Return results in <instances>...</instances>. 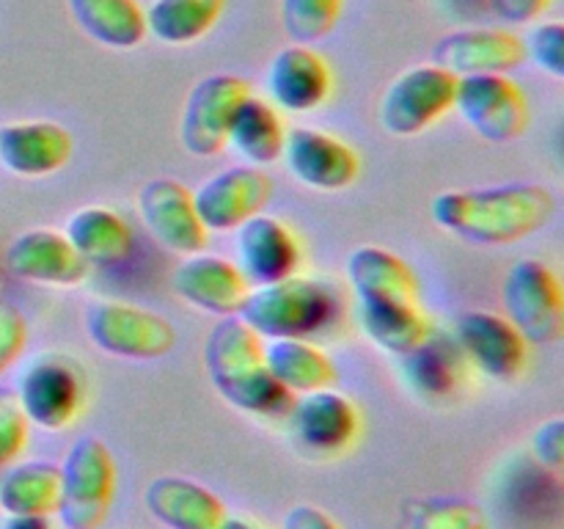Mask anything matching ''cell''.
<instances>
[{
	"label": "cell",
	"instance_id": "cell-20",
	"mask_svg": "<svg viewBox=\"0 0 564 529\" xmlns=\"http://www.w3.org/2000/svg\"><path fill=\"white\" fill-rule=\"evenodd\" d=\"M268 91L279 108L290 110V114H308L328 99V64L308 44H290L270 61Z\"/></svg>",
	"mask_w": 564,
	"mask_h": 529
},
{
	"label": "cell",
	"instance_id": "cell-38",
	"mask_svg": "<svg viewBox=\"0 0 564 529\" xmlns=\"http://www.w3.org/2000/svg\"><path fill=\"white\" fill-rule=\"evenodd\" d=\"M549 3L551 0H485L490 14L499 17L501 22H512V25L534 22L545 9H549Z\"/></svg>",
	"mask_w": 564,
	"mask_h": 529
},
{
	"label": "cell",
	"instance_id": "cell-21",
	"mask_svg": "<svg viewBox=\"0 0 564 529\" xmlns=\"http://www.w3.org/2000/svg\"><path fill=\"white\" fill-rule=\"evenodd\" d=\"M72 158V136L55 121H17L0 127V163L20 176H47Z\"/></svg>",
	"mask_w": 564,
	"mask_h": 529
},
{
	"label": "cell",
	"instance_id": "cell-40",
	"mask_svg": "<svg viewBox=\"0 0 564 529\" xmlns=\"http://www.w3.org/2000/svg\"><path fill=\"white\" fill-rule=\"evenodd\" d=\"M3 529H53L47 516H9Z\"/></svg>",
	"mask_w": 564,
	"mask_h": 529
},
{
	"label": "cell",
	"instance_id": "cell-8",
	"mask_svg": "<svg viewBox=\"0 0 564 529\" xmlns=\"http://www.w3.org/2000/svg\"><path fill=\"white\" fill-rule=\"evenodd\" d=\"M455 110L479 138L490 143L516 141L529 125L527 94L507 75L457 77Z\"/></svg>",
	"mask_w": 564,
	"mask_h": 529
},
{
	"label": "cell",
	"instance_id": "cell-32",
	"mask_svg": "<svg viewBox=\"0 0 564 529\" xmlns=\"http://www.w3.org/2000/svg\"><path fill=\"white\" fill-rule=\"evenodd\" d=\"M400 529H488V518L474 501L457 496H424L405 501Z\"/></svg>",
	"mask_w": 564,
	"mask_h": 529
},
{
	"label": "cell",
	"instance_id": "cell-34",
	"mask_svg": "<svg viewBox=\"0 0 564 529\" xmlns=\"http://www.w3.org/2000/svg\"><path fill=\"white\" fill-rule=\"evenodd\" d=\"M527 58H532L545 75L564 77V25L562 22H540L523 39Z\"/></svg>",
	"mask_w": 564,
	"mask_h": 529
},
{
	"label": "cell",
	"instance_id": "cell-3",
	"mask_svg": "<svg viewBox=\"0 0 564 529\" xmlns=\"http://www.w3.org/2000/svg\"><path fill=\"white\" fill-rule=\"evenodd\" d=\"M336 314V295L323 281L286 276L251 290L237 317L262 339H306L319 334Z\"/></svg>",
	"mask_w": 564,
	"mask_h": 529
},
{
	"label": "cell",
	"instance_id": "cell-4",
	"mask_svg": "<svg viewBox=\"0 0 564 529\" xmlns=\"http://www.w3.org/2000/svg\"><path fill=\"white\" fill-rule=\"evenodd\" d=\"M58 516L66 529H99L116 494V461L97 435H80L61 463Z\"/></svg>",
	"mask_w": 564,
	"mask_h": 529
},
{
	"label": "cell",
	"instance_id": "cell-31",
	"mask_svg": "<svg viewBox=\"0 0 564 529\" xmlns=\"http://www.w3.org/2000/svg\"><path fill=\"white\" fill-rule=\"evenodd\" d=\"M402 358H405L408 380L422 397H452L460 386L463 353L457 342L449 345L444 339H435L433 334L419 350Z\"/></svg>",
	"mask_w": 564,
	"mask_h": 529
},
{
	"label": "cell",
	"instance_id": "cell-22",
	"mask_svg": "<svg viewBox=\"0 0 564 529\" xmlns=\"http://www.w3.org/2000/svg\"><path fill=\"white\" fill-rule=\"evenodd\" d=\"M147 510L169 529H220L226 505L196 479L163 474L147 485Z\"/></svg>",
	"mask_w": 564,
	"mask_h": 529
},
{
	"label": "cell",
	"instance_id": "cell-9",
	"mask_svg": "<svg viewBox=\"0 0 564 529\" xmlns=\"http://www.w3.org/2000/svg\"><path fill=\"white\" fill-rule=\"evenodd\" d=\"M251 83L237 75H209L187 94L180 119V141L196 158H213L226 147L237 108L251 97Z\"/></svg>",
	"mask_w": 564,
	"mask_h": 529
},
{
	"label": "cell",
	"instance_id": "cell-33",
	"mask_svg": "<svg viewBox=\"0 0 564 529\" xmlns=\"http://www.w3.org/2000/svg\"><path fill=\"white\" fill-rule=\"evenodd\" d=\"M345 0H281V25L295 44H314L339 22Z\"/></svg>",
	"mask_w": 564,
	"mask_h": 529
},
{
	"label": "cell",
	"instance_id": "cell-17",
	"mask_svg": "<svg viewBox=\"0 0 564 529\" xmlns=\"http://www.w3.org/2000/svg\"><path fill=\"white\" fill-rule=\"evenodd\" d=\"M290 433L303 450L330 455L339 452L356 439L358 433V411L350 397L328 389H317L303 395L301 400H292L290 411Z\"/></svg>",
	"mask_w": 564,
	"mask_h": 529
},
{
	"label": "cell",
	"instance_id": "cell-5",
	"mask_svg": "<svg viewBox=\"0 0 564 529\" xmlns=\"http://www.w3.org/2000/svg\"><path fill=\"white\" fill-rule=\"evenodd\" d=\"M507 320L532 345H551L564 334V295L560 276L540 259H518L505 276Z\"/></svg>",
	"mask_w": 564,
	"mask_h": 529
},
{
	"label": "cell",
	"instance_id": "cell-26",
	"mask_svg": "<svg viewBox=\"0 0 564 529\" xmlns=\"http://www.w3.org/2000/svg\"><path fill=\"white\" fill-rule=\"evenodd\" d=\"M75 25L97 44L132 50L147 39V11L138 0H66Z\"/></svg>",
	"mask_w": 564,
	"mask_h": 529
},
{
	"label": "cell",
	"instance_id": "cell-25",
	"mask_svg": "<svg viewBox=\"0 0 564 529\" xmlns=\"http://www.w3.org/2000/svg\"><path fill=\"white\" fill-rule=\"evenodd\" d=\"M64 235L88 264L113 268L124 262L132 251L130 226L108 207H83L72 213Z\"/></svg>",
	"mask_w": 564,
	"mask_h": 529
},
{
	"label": "cell",
	"instance_id": "cell-15",
	"mask_svg": "<svg viewBox=\"0 0 564 529\" xmlns=\"http://www.w3.org/2000/svg\"><path fill=\"white\" fill-rule=\"evenodd\" d=\"M523 61V39L501 28H460L438 39L433 50V64L455 77L507 75Z\"/></svg>",
	"mask_w": 564,
	"mask_h": 529
},
{
	"label": "cell",
	"instance_id": "cell-36",
	"mask_svg": "<svg viewBox=\"0 0 564 529\" xmlns=\"http://www.w3.org/2000/svg\"><path fill=\"white\" fill-rule=\"evenodd\" d=\"M532 455L551 472H560L564 463V419L554 417L540 424L532 435Z\"/></svg>",
	"mask_w": 564,
	"mask_h": 529
},
{
	"label": "cell",
	"instance_id": "cell-11",
	"mask_svg": "<svg viewBox=\"0 0 564 529\" xmlns=\"http://www.w3.org/2000/svg\"><path fill=\"white\" fill-rule=\"evenodd\" d=\"M138 213L149 235L169 251L191 257L207 248L209 231L193 204V193L171 176H158L147 182L138 193Z\"/></svg>",
	"mask_w": 564,
	"mask_h": 529
},
{
	"label": "cell",
	"instance_id": "cell-1",
	"mask_svg": "<svg viewBox=\"0 0 564 529\" xmlns=\"http://www.w3.org/2000/svg\"><path fill=\"white\" fill-rule=\"evenodd\" d=\"M433 220L477 246H510L551 224L556 198L549 187L516 182L474 191H446L433 198Z\"/></svg>",
	"mask_w": 564,
	"mask_h": 529
},
{
	"label": "cell",
	"instance_id": "cell-6",
	"mask_svg": "<svg viewBox=\"0 0 564 529\" xmlns=\"http://www.w3.org/2000/svg\"><path fill=\"white\" fill-rule=\"evenodd\" d=\"M86 331L99 350L132 361H154L169 356L176 345V328L169 320L121 301L91 303Z\"/></svg>",
	"mask_w": 564,
	"mask_h": 529
},
{
	"label": "cell",
	"instance_id": "cell-37",
	"mask_svg": "<svg viewBox=\"0 0 564 529\" xmlns=\"http://www.w3.org/2000/svg\"><path fill=\"white\" fill-rule=\"evenodd\" d=\"M28 342V323L17 309H0V373L11 367Z\"/></svg>",
	"mask_w": 564,
	"mask_h": 529
},
{
	"label": "cell",
	"instance_id": "cell-35",
	"mask_svg": "<svg viewBox=\"0 0 564 529\" xmlns=\"http://www.w3.org/2000/svg\"><path fill=\"white\" fill-rule=\"evenodd\" d=\"M28 441V419L22 413L17 391L0 386V468L9 466Z\"/></svg>",
	"mask_w": 564,
	"mask_h": 529
},
{
	"label": "cell",
	"instance_id": "cell-29",
	"mask_svg": "<svg viewBox=\"0 0 564 529\" xmlns=\"http://www.w3.org/2000/svg\"><path fill=\"white\" fill-rule=\"evenodd\" d=\"M284 121L279 110L259 97H248L231 119L226 143L237 149L251 165H270L284 154Z\"/></svg>",
	"mask_w": 564,
	"mask_h": 529
},
{
	"label": "cell",
	"instance_id": "cell-18",
	"mask_svg": "<svg viewBox=\"0 0 564 529\" xmlns=\"http://www.w3.org/2000/svg\"><path fill=\"white\" fill-rule=\"evenodd\" d=\"M6 268L22 281L53 287H75L88 276L91 264L75 251L64 231H22L6 251Z\"/></svg>",
	"mask_w": 564,
	"mask_h": 529
},
{
	"label": "cell",
	"instance_id": "cell-30",
	"mask_svg": "<svg viewBox=\"0 0 564 529\" xmlns=\"http://www.w3.org/2000/svg\"><path fill=\"white\" fill-rule=\"evenodd\" d=\"M226 0H154L147 9V33L163 44H191L207 36L224 14Z\"/></svg>",
	"mask_w": 564,
	"mask_h": 529
},
{
	"label": "cell",
	"instance_id": "cell-12",
	"mask_svg": "<svg viewBox=\"0 0 564 529\" xmlns=\"http://www.w3.org/2000/svg\"><path fill=\"white\" fill-rule=\"evenodd\" d=\"M270 176L259 165H231L193 191V204L207 231H235L270 202Z\"/></svg>",
	"mask_w": 564,
	"mask_h": 529
},
{
	"label": "cell",
	"instance_id": "cell-14",
	"mask_svg": "<svg viewBox=\"0 0 564 529\" xmlns=\"http://www.w3.org/2000/svg\"><path fill=\"white\" fill-rule=\"evenodd\" d=\"M284 163L297 182L314 191H345L358 180L356 149L314 127H292L284 138Z\"/></svg>",
	"mask_w": 564,
	"mask_h": 529
},
{
	"label": "cell",
	"instance_id": "cell-16",
	"mask_svg": "<svg viewBox=\"0 0 564 529\" xmlns=\"http://www.w3.org/2000/svg\"><path fill=\"white\" fill-rule=\"evenodd\" d=\"M237 268L248 284H273L295 276L301 264V248L290 226L279 218L259 213L237 226Z\"/></svg>",
	"mask_w": 564,
	"mask_h": 529
},
{
	"label": "cell",
	"instance_id": "cell-28",
	"mask_svg": "<svg viewBox=\"0 0 564 529\" xmlns=\"http://www.w3.org/2000/svg\"><path fill=\"white\" fill-rule=\"evenodd\" d=\"M61 468L50 461H28L0 477V507L6 516H50L58 510Z\"/></svg>",
	"mask_w": 564,
	"mask_h": 529
},
{
	"label": "cell",
	"instance_id": "cell-13",
	"mask_svg": "<svg viewBox=\"0 0 564 529\" xmlns=\"http://www.w3.org/2000/svg\"><path fill=\"white\" fill-rule=\"evenodd\" d=\"M455 342L463 356L488 378L510 384L527 367L529 342L507 317L496 312H466L457 317Z\"/></svg>",
	"mask_w": 564,
	"mask_h": 529
},
{
	"label": "cell",
	"instance_id": "cell-19",
	"mask_svg": "<svg viewBox=\"0 0 564 529\" xmlns=\"http://www.w3.org/2000/svg\"><path fill=\"white\" fill-rule=\"evenodd\" d=\"M171 281H174L176 295L218 317L240 312L242 301L251 292L242 270L215 253H191L176 264Z\"/></svg>",
	"mask_w": 564,
	"mask_h": 529
},
{
	"label": "cell",
	"instance_id": "cell-41",
	"mask_svg": "<svg viewBox=\"0 0 564 529\" xmlns=\"http://www.w3.org/2000/svg\"><path fill=\"white\" fill-rule=\"evenodd\" d=\"M220 529H259V527H253V523L242 521V518H231V516H226V521L220 523Z\"/></svg>",
	"mask_w": 564,
	"mask_h": 529
},
{
	"label": "cell",
	"instance_id": "cell-24",
	"mask_svg": "<svg viewBox=\"0 0 564 529\" xmlns=\"http://www.w3.org/2000/svg\"><path fill=\"white\" fill-rule=\"evenodd\" d=\"M358 323L364 334L383 353L411 356L433 336V323L422 312L419 301H386L358 303Z\"/></svg>",
	"mask_w": 564,
	"mask_h": 529
},
{
	"label": "cell",
	"instance_id": "cell-2",
	"mask_svg": "<svg viewBox=\"0 0 564 529\" xmlns=\"http://www.w3.org/2000/svg\"><path fill=\"white\" fill-rule=\"evenodd\" d=\"M204 367L226 402L257 417H284L295 395L270 375L262 336L237 314L220 317L204 345Z\"/></svg>",
	"mask_w": 564,
	"mask_h": 529
},
{
	"label": "cell",
	"instance_id": "cell-27",
	"mask_svg": "<svg viewBox=\"0 0 564 529\" xmlns=\"http://www.w3.org/2000/svg\"><path fill=\"white\" fill-rule=\"evenodd\" d=\"M264 364L290 395L328 389L339 378L328 353L308 339H270L264 345Z\"/></svg>",
	"mask_w": 564,
	"mask_h": 529
},
{
	"label": "cell",
	"instance_id": "cell-10",
	"mask_svg": "<svg viewBox=\"0 0 564 529\" xmlns=\"http://www.w3.org/2000/svg\"><path fill=\"white\" fill-rule=\"evenodd\" d=\"M14 391L28 422L44 430H64L83 408V373L66 356L47 353L22 373Z\"/></svg>",
	"mask_w": 564,
	"mask_h": 529
},
{
	"label": "cell",
	"instance_id": "cell-23",
	"mask_svg": "<svg viewBox=\"0 0 564 529\" xmlns=\"http://www.w3.org/2000/svg\"><path fill=\"white\" fill-rule=\"evenodd\" d=\"M347 279L358 303L416 301L419 281L402 257L380 246H361L347 257Z\"/></svg>",
	"mask_w": 564,
	"mask_h": 529
},
{
	"label": "cell",
	"instance_id": "cell-39",
	"mask_svg": "<svg viewBox=\"0 0 564 529\" xmlns=\"http://www.w3.org/2000/svg\"><path fill=\"white\" fill-rule=\"evenodd\" d=\"M281 529H339V523L314 505H295L281 521Z\"/></svg>",
	"mask_w": 564,
	"mask_h": 529
},
{
	"label": "cell",
	"instance_id": "cell-7",
	"mask_svg": "<svg viewBox=\"0 0 564 529\" xmlns=\"http://www.w3.org/2000/svg\"><path fill=\"white\" fill-rule=\"evenodd\" d=\"M457 77L435 64L402 72L380 99V125L389 136L411 138L455 108Z\"/></svg>",
	"mask_w": 564,
	"mask_h": 529
}]
</instances>
